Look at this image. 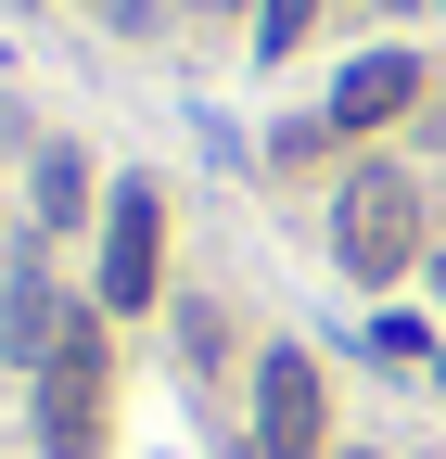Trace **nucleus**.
<instances>
[{"label":"nucleus","instance_id":"obj_1","mask_svg":"<svg viewBox=\"0 0 446 459\" xmlns=\"http://www.w3.org/2000/svg\"><path fill=\"white\" fill-rule=\"evenodd\" d=\"M331 255H345V281H396L421 255V179L408 166H357L331 192Z\"/></svg>","mask_w":446,"mask_h":459},{"label":"nucleus","instance_id":"obj_2","mask_svg":"<svg viewBox=\"0 0 446 459\" xmlns=\"http://www.w3.org/2000/svg\"><path fill=\"white\" fill-rule=\"evenodd\" d=\"M39 446L51 459H102V319L77 307L64 344L39 358Z\"/></svg>","mask_w":446,"mask_h":459},{"label":"nucleus","instance_id":"obj_3","mask_svg":"<svg viewBox=\"0 0 446 459\" xmlns=\"http://www.w3.org/2000/svg\"><path fill=\"white\" fill-rule=\"evenodd\" d=\"M255 459H319V370H306V344H268V370H255Z\"/></svg>","mask_w":446,"mask_h":459},{"label":"nucleus","instance_id":"obj_4","mask_svg":"<svg viewBox=\"0 0 446 459\" xmlns=\"http://www.w3.org/2000/svg\"><path fill=\"white\" fill-rule=\"evenodd\" d=\"M153 243H166V204H153V179H128L102 217V307H153Z\"/></svg>","mask_w":446,"mask_h":459},{"label":"nucleus","instance_id":"obj_5","mask_svg":"<svg viewBox=\"0 0 446 459\" xmlns=\"http://www.w3.org/2000/svg\"><path fill=\"white\" fill-rule=\"evenodd\" d=\"M408 102H421V65L408 51H370V65H345V90H331V128H396Z\"/></svg>","mask_w":446,"mask_h":459},{"label":"nucleus","instance_id":"obj_6","mask_svg":"<svg viewBox=\"0 0 446 459\" xmlns=\"http://www.w3.org/2000/svg\"><path fill=\"white\" fill-rule=\"evenodd\" d=\"M77 204H90V166H77L64 141H51V153H39V217H51V230H64Z\"/></svg>","mask_w":446,"mask_h":459},{"label":"nucleus","instance_id":"obj_7","mask_svg":"<svg viewBox=\"0 0 446 459\" xmlns=\"http://www.w3.org/2000/svg\"><path fill=\"white\" fill-rule=\"evenodd\" d=\"M306 13H319V0H255V51H294V39H306Z\"/></svg>","mask_w":446,"mask_h":459},{"label":"nucleus","instance_id":"obj_8","mask_svg":"<svg viewBox=\"0 0 446 459\" xmlns=\"http://www.w3.org/2000/svg\"><path fill=\"white\" fill-rule=\"evenodd\" d=\"M204 13H230V0H204Z\"/></svg>","mask_w":446,"mask_h":459}]
</instances>
